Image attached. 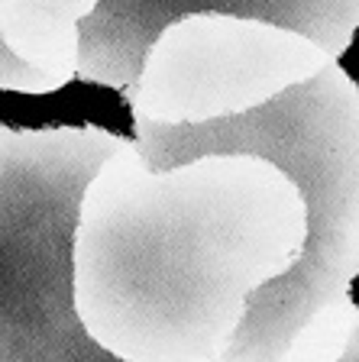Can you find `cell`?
<instances>
[{"mask_svg":"<svg viewBox=\"0 0 359 362\" xmlns=\"http://www.w3.org/2000/svg\"><path fill=\"white\" fill-rule=\"evenodd\" d=\"M149 172L210 156H259L307 204V240L282 279L262 285L224 362H340L359 304V84L340 62L269 107L204 127L133 120Z\"/></svg>","mask_w":359,"mask_h":362,"instance_id":"1","label":"cell"},{"mask_svg":"<svg viewBox=\"0 0 359 362\" xmlns=\"http://www.w3.org/2000/svg\"><path fill=\"white\" fill-rule=\"evenodd\" d=\"M133 139L101 127H0V362H123L75 304L91 181Z\"/></svg>","mask_w":359,"mask_h":362,"instance_id":"2","label":"cell"},{"mask_svg":"<svg viewBox=\"0 0 359 362\" xmlns=\"http://www.w3.org/2000/svg\"><path fill=\"white\" fill-rule=\"evenodd\" d=\"M334 62L337 55L298 30L204 10L165 26L123 100L133 120L204 127L269 107Z\"/></svg>","mask_w":359,"mask_h":362,"instance_id":"3","label":"cell"},{"mask_svg":"<svg viewBox=\"0 0 359 362\" xmlns=\"http://www.w3.org/2000/svg\"><path fill=\"white\" fill-rule=\"evenodd\" d=\"M204 10L256 16L298 30L337 59L359 30L356 0H101L98 13L81 30L78 78L117 90L130 88L165 26Z\"/></svg>","mask_w":359,"mask_h":362,"instance_id":"4","label":"cell"},{"mask_svg":"<svg viewBox=\"0 0 359 362\" xmlns=\"http://www.w3.org/2000/svg\"><path fill=\"white\" fill-rule=\"evenodd\" d=\"M101 0H0V88L52 94L78 78L81 30Z\"/></svg>","mask_w":359,"mask_h":362,"instance_id":"5","label":"cell"},{"mask_svg":"<svg viewBox=\"0 0 359 362\" xmlns=\"http://www.w3.org/2000/svg\"><path fill=\"white\" fill-rule=\"evenodd\" d=\"M340 362H359V317H356V324H353L350 343H346V349H343V356H340Z\"/></svg>","mask_w":359,"mask_h":362,"instance_id":"6","label":"cell"},{"mask_svg":"<svg viewBox=\"0 0 359 362\" xmlns=\"http://www.w3.org/2000/svg\"><path fill=\"white\" fill-rule=\"evenodd\" d=\"M356 4H359V0H356Z\"/></svg>","mask_w":359,"mask_h":362,"instance_id":"7","label":"cell"}]
</instances>
